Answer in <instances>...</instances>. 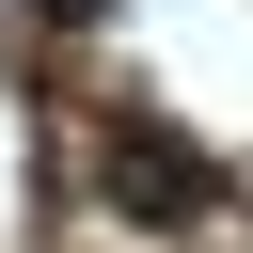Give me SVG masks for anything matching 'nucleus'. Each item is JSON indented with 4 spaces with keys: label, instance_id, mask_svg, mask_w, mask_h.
<instances>
[{
    "label": "nucleus",
    "instance_id": "1",
    "mask_svg": "<svg viewBox=\"0 0 253 253\" xmlns=\"http://www.w3.org/2000/svg\"><path fill=\"white\" fill-rule=\"evenodd\" d=\"M111 206H126V221H206L221 174H206L174 126H111Z\"/></svg>",
    "mask_w": 253,
    "mask_h": 253
}]
</instances>
